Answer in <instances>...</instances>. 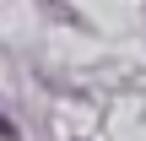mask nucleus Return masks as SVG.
Segmentation results:
<instances>
[{"instance_id":"nucleus-1","label":"nucleus","mask_w":146,"mask_h":141,"mask_svg":"<svg viewBox=\"0 0 146 141\" xmlns=\"http://www.w3.org/2000/svg\"><path fill=\"white\" fill-rule=\"evenodd\" d=\"M0 136H5V141H11V136H16V130H11V120H5V114H0Z\"/></svg>"}]
</instances>
